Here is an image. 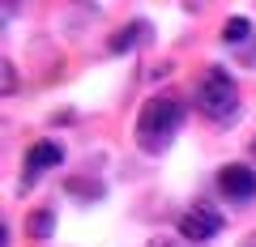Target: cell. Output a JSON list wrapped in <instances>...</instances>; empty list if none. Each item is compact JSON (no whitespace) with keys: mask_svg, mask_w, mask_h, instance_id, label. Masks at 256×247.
Wrapping results in <instances>:
<instances>
[{"mask_svg":"<svg viewBox=\"0 0 256 247\" xmlns=\"http://www.w3.org/2000/svg\"><path fill=\"white\" fill-rule=\"evenodd\" d=\"M252 158H256V137H252Z\"/></svg>","mask_w":256,"mask_h":247,"instance_id":"obj_12","label":"cell"},{"mask_svg":"<svg viewBox=\"0 0 256 247\" xmlns=\"http://www.w3.org/2000/svg\"><path fill=\"white\" fill-rule=\"evenodd\" d=\"M141 30H146V26H128V30H120V34L111 38V51H128V47H132V38H137Z\"/></svg>","mask_w":256,"mask_h":247,"instance_id":"obj_8","label":"cell"},{"mask_svg":"<svg viewBox=\"0 0 256 247\" xmlns=\"http://www.w3.org/2000/svg\"><path fill=\"white\" fill-rule=\"evenodd\" d=\"M218 192L226 196L230 205H248L256 196V171L248 162H226L218 171Z\"/></svg>","mask_w":256,"mask_h":247,"instance_id":"obj_3","label":"cell"},{"mask_svg":"<svg viewBox=\"0 0 256 247\" xmlns=\"http://www.w3.org/2000/svg\"><path fill=\"white\" fill-rule=\"evenodd\" d=\"M26 235H30V239H52V235H56V213H52V209H34V213L26 218Z\"/></svg>","mask_w":256,"mask_h":247,"instance_id":"obj_6","label":"cell"},{"mask_svg":"<svg viewBox=\"0 0 256 247\" xmlns=\"http://www.w3.org/2000/svg\"><path fill=\"white\" fill-rule=\"evenodd\" d=\"M184 128V102L175 94H154L137 115V145L146 154H162Z\"/></svg>","mask_w":256,"mask_h":247,"instance_id":"obj_1","label":"cell"},{"mask_svg":"<svg viewBox=\"0 0 256 247\" xmlns=\"http://www.w3.org/2000/svg\"><path fill=\"white\" fill-rule=\"evenodd\" d=\"M60 162H64V149L56 145V141H38L26 154V183H34L43 171H52V166H60Z\"/></svg>","mask_w":256,"mask_h":247,"instance_id":"obj_5","label":"cell"},{"mask_svg":"<svg viewBox=\"0 0 256 247\" xmlns=\"http://www.w3.org/2000/svg\"><path fill=\"white\" fill-rule=\"evenodd\" d=\"M248 34H252V21H248V17H226V26H222V38H226V43L239 47Z\"/></svg>","mask_w":256,"mask_h":247,"instance_id":"obj_7","label":"cell"},{"mask_svg":"<svg viewBox=\"0 0 256 247\" xmlns=\"http://www.w3.org/2000/svg\"><path fill=\"white\" fill-rule=\"evenodd\" d=\"M0 73H4V94H13V90H18V81H13V64H9V60L0 64Z\"/></svg>","mask_w":256,"mask_h":247,"instance_id":"obj_9","label":"cell"},{"mask_svg":"<svg viewBox=\"0 0 256 247\" xmlns=\"http://www.w3.org/2000/svg\"><path fill=\"white\" fill-rule=\"evenodd\" d=\"M244 247H256V230H252V235H248V239H244Z\"/></svg>","mask_w":256,"mask_h":247,"instance_id":"obj_11","label":"cell"},{"mask_svg":"<svg viewBox=\"0 0 256 247\" xmlns=\"http://www.w3.org/2000/svg\"><path fill=\"white\" fill-rule=\"evenodd\" d=\"M196 102L201 111L214 119V124H235L239 119V85L226 68H205L201 73V85H196Z\"/></svg>","mask_w":256,"mask_h":247,"instance_id":"obj_2","label":"cell"},{"mask_svg":"<svg viewBox=\"0 0 256 247\" xmlns=\"http://www.w3.org/2000/svg\"><path fill=\"white\" fill-rule=\"evenodd\" d=\"M180 235H184V239H192V243H205V239L222 235V213L214 209V205L196 201V205H192V209L180 218Z\"/></svg>","mask_w":256,"mask_h":247,"instance_id":"obj_4","label":"cell"},{"mask_svg":"<svg viewBox=\"0 0 256 247\" xmlns=\"http://www.w3.org/2000/svg\"><path fill=\"white\" fill-rule=\"evenodd\" d=\"M150 247H175V243H166V239H154V243H150Z\"/></svg>","mask_w":256,"mask_h":247,"instance_id":"obj_10","label":"cell"}]
</instances>
